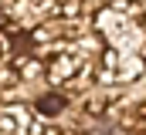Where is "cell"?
I'll return each instance as SVG.
<instances>
[{"label": "cell", "mask_w": 146, "mask_h": 135, "mask_svg": "<svg viewBox=\"0 0 146 135\" xmlns=\"http://www.w3.org/2000/svg\"><path fill=\"white\" fill-rule=\"evenodd\" d=\"M10 58V37H7V31H0V64Z\"/></svg>", "instance_id": "cell-1"}]
</instances>
